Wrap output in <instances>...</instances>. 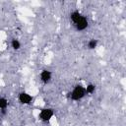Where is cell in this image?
<instances>
[{
	"label": "cell",
	"mask_w": 126,
	"mask_h": 126,
	"mask_svg": "<svg viewBox=\"0 0 126 126\" xmlns=\"http://www.w3.org/2000/svg\"><path fill=\"white\" fill-rule=\"evenodd\" d=\"M87 94L86 93V89L84 87H82L81 85H78L74 88V90L71 93V98L73 100H80L82 99L85 95Z\"/></svg>",
	"instance_id": "cell-1"
},
{
	"label": "cell",
	"mask_w": 126,
	"mask_h": 126,
	"mask_svg": "<svg viewBox=\"0 0 126 126\" xmlns=\"http://www.w3.org/2000/svg\"><path fill=\"white\" fill-rule=\"evenodd\" d=\"M53 116V110L51 108H44L40 111L39 113V118L41 121H44V122H47L49 121Z\"/></svg>",
	"instance_id": "cell-2"
},
{
	"label": "cell",
	"mask_w": 126,
	"mask_h": 126,
	"mask_svg": "<svg viewBox=\"0 0 126 126\" xmlns=\"http://www.w3.org/2000/svg\"><path fill=\"white\" fill-rule=\"evenodd\" d=\"M19 100L21 103L23 104H30L32 101V96L27 93H21L19 94Z\"/></svg>",
	"instance_id": "cell-3"
},
{
	"label": "cell",
	"mask_w": 126,
	"mask_h": 126,
	"mask_svg": "<svg viewBox=\"0 0 126 126\" xmlns=\"http://www.w3.org/2000/svg\"><path fill=\"white\" fill-rule=\"evenodd\" d=\"M88 20L83 16L79 21H78V23L77 24H75V27H76V29H77V31H84V30H86L87 28H88Z\"/></svg>",
	"instance_id": "cell-4"
},
{
	"label": "cell",
	"mask_w": 126,
	"mask_h": 126,
	"mask_svg": "<svg viewBox=\"0 0 126 126\" xmlns=\"http://www.w3.org/2000/svg\"><path fill=\"white\" fill-rule=\"evenodd\" d=\"M50 79H51V72L50 71H48V70L41 71V73H40V80H41V82L46 84V83H48L50 81Z\"/></svg>",
	"instance_id": "cell-5"
},
{
	"label": "cell",
	"mask_w": 126,
	"mask_h": 126,
	"mask_svg": "<svg viewBox=\"0 0 126 126\" xmlns=\"http://www.w3.org/2000/svg\"><path fill=\"white\" fill-rule=\"evenodd\" d=\"M71 21L74 23V24H77L78 23V21L83 17L82 15H81V13H79L78 11H74L72 14H71Z\"/></svg>",
	"instance_id": "cell-6"
},
{
	"label": "cell",
	"mask_w": 126,
	"mask_h": 126,
	"mask_svg": "<svg viewBox=\"0 0 126 126\" xmlns=\"http://www.w3.org/2000/svg\"><path fill=\"white\" fill-rule=\"evenodd\" d=\"M11 45H12L13 49H15V50H18V49L21 48V43H20V41L18 39H12Z\"/></svg>",
	"instance_id": "cell-7"
},
{
	"label": "cell",
	"mask_w": 126,
	"mask_h": 126,
	"mask_svg": "<svg viewBox=\"0 0 126 126\" xmlns=\"http://www.w3.org/2000/svg\"><path fill=\"white\" fill-rule=\"evenodd\" d=\"M85 89H86V93L87 94H94V91H95V86L93 85V84H89Z\"/></svg>",
	"instance_id": "cell-8"
},
{
	"label": "cell",
	"mask_w": 126,
	"mask_h": 126,
	"mask_svg": "<svg viewBox=\"0 0 126 126\" xmlns=\"http://www.w3.org/2000/svg\"><path fill=\"white\" fill-rule=\"evenodd\" d=\"M8 106V100L5 97H0V108L1 109H6Z\"/></svg>",
	"instance_id": "cell-9"
},
{
	"label": "cell",
	"mask_w": 126,
	"mask_h": 126,
	"mask_svg": "<svg viewBox=\"0 0 126 126\" xmlns=\"http://www.w3.org/2000/svg\"><path fill=\"white\" fill-rule=\"evenodd\" d=\"M97 45V39H91L89 42H88V47L90 49H94L95 48Z\"/></svg>",
	"instance_id": "cell-10"
},
{
	"label": "cell",
	"mask_w": 126,
	"mask_h": 126,
	"mask_svg": "<svg viewBox=\"0 0 126 126\" xmlns=\"http://www.w3.org/2000/svg\"><path fill=\"white\" fill-rule=\"evenodd\" d=\"M0 123H1V121H0Z\"/></svg>",
	"instance_id": "cell-11"
}]
</instances>
